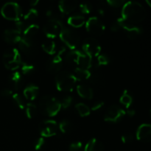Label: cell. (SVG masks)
<instances>
[{"mask_svg":"<svg viewBox=\"0 0 151 151\" xmlns=\"http://www.w3.org/2000/svg\"><path fill=\"white\" fill-rule=\"evenodd\" d=\"M122 18L124 21L133 24H137L145 20L146 17L145 8L137 1L125 2L122 8Z\"/></svg>","mask_w":151,"mask_h":151,"instance_id":"1","label":"cell"},{"mask_svg":"<svg viewBox=\"0 0 151 151\" xmlns=\"http://www.w3.org/2000/svg\"><path fill=\"white\" fill-rule=\"evenodd\" d=\"M78 80L73 73L63 71L57 74L55 78V83L57 89L62 92H70L75 88Z\"/></svg>","mask_w":151,"mask_h":151,"instance_id":"2","label":"cell"},{"mask_svg":"<svg viewBox=\"0 0 151 151\" xmlns=\"http://www.w3.org/2000/svg\"><path fill=\"white\" fill-rule=\"evenodd\" d=\"M39 106L41 112L47 116H56L61 109L60 100L50 95L43 97L39 102Z\"/></svg>","mask_w":151,"mask_h":151,"instance_id":"3","label":"cell"},{"mask_svg":"<svg viewBox=\"0 0 151 151\" xmlns=\"http://www.w3.org/2000/svg\"><path fill=\"white\" fill-rule=\"evenodd\" d=\"M66 58L69 63L77 65L76 67L88 69L92 65V59L80 50H71L66 55Z\"/></svg>","mask_w":151,"mask_h":151,"instance_id":"4","label":"cell"},{"mask_svg":"<svg viewBox=\"0 0 151 151\" xmlns=\"http://www.w3.org/2000/svg\"><path fill=\"white\" fill-rule=\"evenodd\" d=\"M3 63L4 66L10 70L14 71L20 68L22 63L21 55L16 48H10L3 54Z\"/></svg>","mask_w":151,"mask_h":151,"instance_id":"5","label":"cell"},{"mask_svg":"<svg viewBox=\"0 0 151 151\" xmlns=\"http://www.w3.org/2000/svg\"><path fill=\"white\" fill-rule=\"evenodd\" d=\"M1 13L6 19L16 22L22 17V10L20 5L14 1L5 3L1 7Z\"/></svg>","mask_w":151,"mask_h":151,"instance_id":"6","label":"cell"},{"mask_svg":"<svg viewBox=\"0 0 151 151\" xmlns=\"http://www.w3.org/2000/svg\"><path fill=\"white\" fill-rule=\"evenodd\" d=\"M59 36L61 41L72 50H75L81 41L79 34L72 28L63 27Z\"/></svg>","mask_w":151,"mask_h":151,"instance_id":"7","label":"cell"},{"mask_svg":"<svg viewBox=\"0 0 151 151\" xmlns=\"http://www.w3.org/2000/svg\"><path fill=\"white\" fill-rule=\"evenodd\" d=\"M83 50L88 57L97 58L101 52V46L100 43L94 38H87L83 43Z\"/></svg>","mask_w":151,"mask_h":151,"instance_id":"8","label":"cell"},{"mask_svg":"<svg viewBox=\"0 0 151 151\" xmlns=\"http://www.w3.org/2000/svg\"><path fill=\"white\" fill-rule=\"evenodd\" d=\"M85 25L86 30L92 35H101L106 29L103 22L97 16H91L88 18V20L86 22Z\"/></svg>","mask_w":151,"mask_h":151,"instance_id":"9","label":"cell"},{"mask_svg":"<svg viewBox=\"0 0 151 151\" xmlns=\"http://www.w3.org/2000/svg\"><path fill=\"white\" fill-rule=\"evenodd\" d=\"M63 26L61 22L56 19H51L47 22L44 27V32L49 38H55L60 35Z\"/></svg>","mask_w":151,"mask_h":151,"instance_id":"10","label":"cell"},{"mask_svg":"<svg viewBox=\"0 0 151 151\" xmlns=\"http://www.w3.org/2000/svg\"><path fill=\"white\" fill-rule=\"evenodd\" d=\"M126 114L125 111L116 105L111 106L106 111L104 114V119L106 122H117L120 121Z\"/></svg>","mask_w":151,"mask_h":151,"instance_id":"11","label":"cell"},{"mask_svg":"<svg viewBox=\"0 0 151 151\" xmlns=\"http://www.w3.org/2000/svg\"><path fill=\"white\" fill-rule=\"evenodd\" d=\"M58 125L52 119H47L41 122L39 126L40 134L42 137H51L55 136L58 131Z\"/></svg>","mask_w":151,"mask_h":151,"instance_id":"12","label":"cell"},{"mask_svg":"<svg viewBox=\"0 0 151 151\" xmlns=\"http://www.w3.org/2000/svg\"><path fill=\"white\" fill-rule=\"evenodd\" d=\"M117 20L120 24L121 28H123L125 29L127 36L130 39H135L139 35H141L142 32V29L139 25L128 23V22L124 21L121 17L117 19Z\"/></svg>","mask_w":151,"mask_h":151,"instance_id":"13","label":"cell"},{"mask_svg":"<svg viewBox=\"0 0 151 151\" xmlns=\"http://www.w3.org/2000/svg\"><path fill=\"white\" fill-rule=\"evenodd\" d=\"M64 52L65 48L63 47V48L59 50L58 53L56 55H55L52 58L49 60L48 63H47V69L50 72H52V73H58V72H60L62 65H63V57H62V55H63Z\"/></svg>","mask_w":151,"mask_h":151,"instance_id":"14","label":"cell"},{"mask_svg":"<svg viewBox=\"0 0 151 151\" xmlns=\"http://www.w3.org/2000/svg\"><path fill=\"white\" fill-rule=\"evenodd\" d=\"M137 139L142 142H151V124H142L137 128Z\"/></svg>","mask_w":151,"mask_h":151,"instance_id":"15","label":"cell"},{"mask_svg":"<svg viewBox=\"0 0 151 151\" xmlns=\"http://www.w3.org/2000/svg\"><path fill=\"white\" fill-rule=\"evenodd\" d=\"M4 41L8 44H16L22 38V32L16 29H7L3 34Z\"/></svg>","mask_w":151,"mask_h":151,"instance_id":"16","label":"cell"},{"mask_svg":"<svg viewBox=\"0 0 151 151\" xmlns=\"http://www.w3.org/2000/svg\"><path fill=\"white\" fill-rule=\"evenodd\" d=\"M78 7V3L71 0H61L58 3V8L63 14H70Z\"/></svg>","mask_w":151,"mask_h":151,"instance_id":"17","label":"cell"},{"mask_svg":"<svg viewBox=\"0 0 151 151\" xmlns=\"http://www.w3.org/2000/svg\"><path fill=\"white\" fill-rule=\"evenodd\" d=\"M23 77L20 72H14L9 76V85H10V88H13V89L18 90L21 88V87L23 86Z\"/></svg>","mask_w":151,"mask_h":151,"instance_id":"18","label":"cell"},{"mask_svg":"<svg viewBox=\"0 0 151 151\" xmlns=\"http://www.w3.org/2000/svg\"><path fill=\"white\" fill-rule=\"evenodd\" d=\"M77 92L84 99L91 100L93 98L94 92L91 87L86 83H80L77 86Z\"/></svg>","mask_w":151,"mask_h":151,"instance_id":"19","label":"cell"},{"mask_svg":"<svg viewBox=\"0 0 151 151\" xmlns=\"http://www.w3.org/2000/svg\"><path fill=\"white\" fill-rule=\"evenodd\" d=\"M38 93H39V88L38 86L29 84L24 89L23 95L27 100L32 101L36 98Z\"/></svg>","mask_w":151,"mask_h":151,"instance_id":"20","label":"cell"},{"mask_svg":"<svg viewBox=\"0 0 151 151\" xmlns=\"http://www.w3.org/2000/svg\"><path fill=\"white\" fill-rule=\"evenodd\" d=\"M38 30H39V26L38 24H31L23 32L22 38L26 40H28V41H33L34 38L38 34Z\"/></svg>","mask_w":151,"mask_h":151,"instance_id":"21","label":"cell"},{"mask_svg":"<svg viewBox=\"0 0 151 151\" xmlns=\"http://www.w3.org/2000/svg\"><path fill=\"white\" fill-rule=\"evenodd\" d=\"M84 151H104V145L97 139H91L86 145Z\"/></svg>","mask_w":151,"mask_h":151,"instance_id":"22","label":"cell"},{"mask_svg":"<svg viewBox=\"0 0 151 151\" xmlns=\"http://www.w3.org/2000/svg\"><path fill=\"white\" fill-rule=\"evenodd\" d=\"M86 20L83 16L80 14H75L68 19V24L73 27L78 28L85 24Z\"/></svg>","mask_w":151,"mask_h":151,"instance_id":"23","label":"cell"},{"mask_svg":"<svg viewBox=\"0 0 151 151\" xmlns=\"http://www.w3.org/2000/svg\"><path fill=\"white\" fill-rule=\"evenodd\" d=\"M73 74L78 81H86L91 76V72L88 69L80 67H75Z\"/></svg>","mask_w":151,"mask_h":151,"instance_id":"24","label":"cell"},{"mask_svg":"<svg viewBox=\"0 0 151 151\" xmlns=\"http://www.w3.org/2000/svg\"><path fill=\"white\" fill-rule=\"evenodd\" d=\"M19 48L21 51L26 55H30L33 52V41H28L22 38L19 42Z\"/></svg>","mask_w":151,"mask_h":151,"instance_id":"25","label":"cell"},{"mask_svg":"<svg viewBox=\"0 0 151 151\" xmlns=\"http://www.w3.org/2000/svg\"><path fill=\"white\" fill-rule=\"evenodd\" d=\"M133 101H134V98H133L132 94L129 92L128 90L125 89L119 98V102L122 105H124L127 109H129L130 106L132 105Z\"/></svg>","mask_w":151,"mask_h":151,"instance_id":"26","label":"cell"},{"mask_svg":"<svg viewBox=\"0 0 151 151\" xmlns=\"http://www.w3.org/2000/svg\"><path fill=\"white\" fill-rule=\"evenodd\" d=\"M56 44L55 42L51 38L45 40L42 43V48L47 53L50 55H53L55 53L56 51Z\"/></svg>","mask_w":151,"mask_h":151,"instance_id":"27","label":"cell"},{"mask_svg":"<svg viewBox=\"0 0 151 151\" xmlns=\"http://www.w3.org/2000/svg\"><path fill=\"white\" fill-rule=\"evenodd\" d=\"M38 16V12L36 9L31 8L27 12L26 14L24 16H22V19L28 24H32V22L35 21Z\"/></svg>","mask_w":151,"mask_h":151,"instance_id":"28","label":"cell"},{"mask_svg":"<svg viewBox=\"0 0 151 151\" xmlns=\"http://www.w3.org/2000/svg\"><path fill=\"white\" fill-rule=\"evenodd\" d=\"M58 128L62 133L68 134L73 130L74 125L69 119H63L58 124Z\"/></svg>","mask_w":151,"mask_h":151,"instance_id":"29","label":"cell"},{"mask_svg":"<svg viewBox=\"0 0 151 151\" xmlns=\"http://www.w3.org/2000/svg\"><path fill=\"white\" fill-rule=\"evenodd\" d=\"M75 109L81 116H87L91 113V109L83 103H78L75 105Z\"/></svg>","mask_w":151,"mask_h":151,"instance_id":"30","label":"cell"},{"mask_svg":"<svg viewBox=\"0 0 151 151\" xmlns=\"http://www.w3.org/2000/svg\"><path fill=\"white\" fill-rule=\"evenodd\" d=\"M25 111H26V115L29 119H32L35 117L38 114V108L35 104L29 103L26 104L25 106Z\"/></svg>","mask_w":151,"mask_h":151,"instance_id":"31","label":"cell"},{"mask_svg":"<svg viewBox=\"0 0 151 151\" xmlns=\"http://www.w3.org/2000/svg\"><path fill=\"white\" fill-rule=\"evenodd\" d=\"M20 69L21 71H22V74H24V75H29V74L34 72V70H35V66L32 63L22 61V64L20 66Z\"/></svg>","mask_w":151,"mask_h":151,"instance_id":"32","label":"cell"},{"mask_svg":"<svg viewBox=\"0 0 151 151\" xmlns=\"http://www.w3.org/2000/svg\"><path fill=\"white\" fill-rule=\"evenodd\" d=\"M12 98H13V101L15 102L16 105L19 106V109H25V106H26V103H25L24 98L23 96L21 95L20 94H18V93H15L12 96Z\"/></svg>","mask_w":151,"mask_h":151,"instance_id":"33","label":"cell"},{"mask_svg":"<svg viewBox=\"0 0 151 151\" xmlns=\"http://www.w3.org/2000/svg\"><path fill=\"white\" fill-rule=\"evenodd\" d=\"M79 7L81 13H84V14H88L93 10L92 4L89 2H87V1L81 3L79 5Z\"/></svg>","mask_w":151,"mask_h":151,"instance_id":"34","label":"cell"},{"mask_svg":"<svg viewBox=\"0 0 151 151\" xmlns=\"http://www.w3.org/2000/svg\"><path fill=\"white\" fill-rule=\"evenodd\" d=\"M110 63V59L106 55L100 54L97 57V66H106Z\"/></svg>","mask_w":151,"mask_h":151,"instance_id":"35","label":"cell"},{"mask_svg":"<svg viewBox=\"0 0 151 151\" xmlns=\"http://www.w3.org/2000/svg\"><path fill=\"white\" fill-rule=\"evenodd\" d=\"M72 100H73V99H72V96L65 95L60 101L61 108H63V109H67V108H69L71 106V104H72Z\"/></svg>","mask_w":151,"mask_h":151,"instance_id":"36","label":"cell"},{"mask_svg":"<svg viewBox=\"0 0 151 151\" xmlns=\"http://www.w3.org/2000/svg\"><path fill=\"white\" fill-rule=\"evenodd\" d=\"M16 27H17L18 30L20 31L21 32H24V31L27 29V27L29 26V24H28L27 23V22H25L23 19H22V17L19 20L16 21Z\"/></svg>","mask_w":151,"mask_h":151,"instance_id":"37","label":"cell"},{"mask_svg":"<svg viewBox=\"0 0 151 151\" xmlns=\"http://www.w3.org/2000/svg\"><path fill=\"white\" fill-rule=\"evenodd\" d=\"M45 145V139L44 137H40L34 143V148L35 150H41Z\"/></svg>","mask_w":151,"mask_h":151,"instance_id":"38","label":"cell"},{"mask_svg":"<svg viewBox=\"0 0 151 151\" xmlns=\"http://www.w3.org/2000/svg\"><path fill=\"white\" fill-rule=\"evenodd\" d=\"M83 144L81 142H74L69 145V151H81Z\"/></svg>","mask_w":151,"mask_h":151,"instance_id":"39","label":"cell"},{"mask_svg":"<svg viewBox=\"0 0 151 151\" xmlns=\"http://www.w3.org/2000/svg\"><path fill=\"white\" fill-rule=\"evenodd\" d=\"M134 135H133L132 134H131V133H126V134H123V135L121 137V140H122V142L125 143V144L132 142L134 141Z\"/></svg>","mask_w":151,"mask_h":151,"instance_id":"40","label":"cell"},{"mask_svg":"<svg viewBox=\"0 0 151 151\" xmlns=\"http://www.w3.org/2000/svg\"><path fill=\"white\" fill-rule=\"evenodd\" d=\"M107 3L110 6L114 7H119L120 6H123L125 4V1H122V0H108Z\"/></svg>","mask_w":151,"mask_h":151,"instance_id":"41","label":"cell"},{"mask_svg":"<svg viewBox=\"0 0 151 151\" xmlns=\"http://www.w3.org/2000/svg\"><path fill=\"white\" fill-rule=\"evenodd\" d=\"M13 94V91L10 88H4L1 91V95L2 97H12Z\"/></svg>","mask_w":151,"mask_h":151,"instance_id":"42","label":"cell"},{"mask_svg":"<svg viewBox=\"0 0 151 151\" xmlns=\"http://www.w3.org/2000/svg\"><path fill=\"white\" fill-rule=\"evenodd\" d=\"M103 105H104V102L100 101V100L95 102V103H94V104H93L92 107H91V110H92V111H97V110H99V109H101V108L103 107Z\"/></svg>","mask_w":151,"mask_h":151,"instance_id":"43","label":"cell"},{"mask_svg":"<svg viewBox=\"0 0 151 151\" xmlns=\"http://www.w3.org/2000/svg\"><path fill=\"white\" fill-rule=\"evenodd\" d=\"M111 29L112 31H118L119 29L121 28V26H120V24H119V22H118V20L116 19V21H114V22H113V23L111 24Z\"/></svg>","mask_w":151,"mask_h":151,"instance_id":"44","label":"cell"},{"mask_svg":"<svg viewBox=\"0 0 151 151\" xmlns=\"http://www.w3.org/2000/svg\"><path fill=\"white\" fill-rule=\"evenodd\" d=\"M125 113H126L128 116H134V115H135L136 111H135V110H134V109H128V110H127V111H125Z\"/></svg>","mask_w":151,"mask_h":151,"instance_id":"45","label":"cell"},{"mask_svg":"<svg viewBox=\"0 0 151 151\" xmlns=\"http://www.w3.org/2000/svg\"><path fill=\"white\" fill-rule=\"evenodd\" d=\"M38 2H39V1L38 0H35V1H30V5L31 6H36L37 4H38Z\"/></svg>","mask_w":151,"mask_h":151,"instance_id":"46","label":"cell"},{"mask_svg":"<svg viewBox=\"0 0 151 151\" xmlns=\"http://www.w3.org/2000/svg\"><path fill=\"white\" fill-rule=\"evenodd\" d=\"M146 2H147V4L151 7V0H147V1H146Z\"/></svg>","mask_w":151,"mask_h":151,"instance_id":"47","label":"cell"},{"mask_svg":"<svg viewBox=\"0 0 151 151\" xmlns=\"http://www.w3.org/2000/svg\"><path fill=\"white\" fill-rule=\"evenodd\" d=\"M150 116H151V109H150Z\"/></svg>","mask_w":151,"mask_h":151,"instance_id":"48","label":"cell"}]
</instances>
